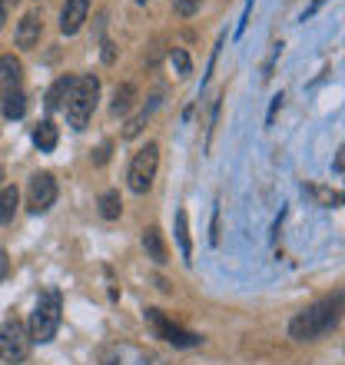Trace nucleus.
<instances>
[{
    "mask_svg": "<svg viewBox=\"0 0 345 365\" xmlns=\"http://www.w3.org/2000/svg\"><path fill=\"white\" fill-rule=\"evenodd\" d=\"M339 312H342V292H336V296H329V299H319V302L302 309L289 322V336L296 339V342H312V339L326 336V332H332L339 326Z\"/></svg>",
    "mask_w": 345,
    "mask_h": 365,
    "instance_id": "nucleus-1",
    "label": "nucleus"
},
{
    "mask_svg": "<svg viewBox=\"0 0 345 365\" xmlns=\"http://www.w3.org/2000/svg\"><path fill=\"white\" fill-rule=\"evenodd\" d=\"M96 96H100V80L93 73H83V77H73V87L67 96V120L73 130H86L90 116L96 110Z\"/></svg>",
    "mask_w": 345,
    "mask_h": 365,
    "instance_id": "nucleus-2",
    "label": "nucleus"
},
{
    "mask_svg": "<svg viewBox=\"0 0 345 365\" xmlns=\"http://www.w3.org/2000/svg\"><path fill=\"white\" fill-rule=\"evenodd\" d=\"M57 329H60V292L57 289H47V292L37 299L34 312H30L27 336H30V342L43 346V342H50V339L57 336Z\"/></svg>",
    "mask_w": 345,
    "mask_h": 365,
    "instance_id": "nucleus-3",
    "label": "nucleus"
},
{
    "mask_svg": "<svg viewBox=\"0 0 345 365\" xmlns=\"http://www.w3.org/2000/svg\"><path fill=\"white\" fill-rule=\"evenodd\" d=\"M156 166H160V146L156 143H146L143 150H136V156L130 160V170H126V182L136 196L150 192L156 180Z\"/></svg>",
    "mask_w": 345,
    "mask_h": 365,
    "instance_id": "nucleus-4",
    "label": "nucleus"
},
{
    "mask_svg": "<svg viewBox=\"0 0 345 365\" xmlns=\"http://www.w3.org/2000/svg\"><path fill=\"white\" fill-rule=\"evenodd\" d=\"M30 356V336H27V326L17 322V319H7L0 326V359L10 365L24 362Z\"/></svg>",
    "mask_w": 345,
    "mask_h": 365,
    "instance_id": "nucleus-5",
    "label": "nucleus"
},
{
    "mask_svg": "<svg viewBox=\"0 0 345 365\" xmlns=\"http://www.w3.org/2000/svg\"><path fill=\"white\" fill-rule=\"evenodd\" d=\"M146 319L153 322L156 336L166 339V342H170V346H176V349H192V346H200V342H202L196 332H186V329L172 326V322L163 316V312H160V309H146Z\"/></svg>",
    "mask_w": 345,
    "mask_h": 365,
    "instance_id": "nucleus-6",
    "label": "nucleus"
},
{
    "mask_svg": "<svg viewBox=\"0 0 345 365\" xmlns=\"http://www.w3.org/2000/svg\"><path fill=\"white\" fill-rule=\"evenodd\" d=\"M57 202V180L50 173H37L30 176L27 186V210L30 212H47Z\"/></svg>",
    "mask_w": 345,
    "mask_h": 365,
    "instance_id": "nucleus-7",
    "label": "nucleus"
},
{
    "mask_svg": "<svg viewBox=\"0 0 345 365\" xmlns=\"http://www.w3.org/2000/svg\"><path fill=\"white\" fill-rule=\"evenodd\" d=\"M86 14H90V0H67L60 10V34H67V37L80 34Z\"/></svg>",
    "mask_w": 345,
    "mask_h": 365,
    "instance_id": "nucleus-8",
    "label": "nucleus"
},
{
    "mask_svg": "<svg viewBox=\"0 0 345 365\" xmlns=\"http://www.w3.org/2000/svg\"><path fill=\"white\" fill-rule=\"evenodd\" d=\"M20 80H24V63H20L14 53L0 57V96H10L20 90Z\"/></svg>",
    "mask_w": 345,
    "mask_h": 365,
    "instance_id": "nucleus-9",
    "label": "nucleus"
},
{
    "mask_svg": "<svg viewBox=\"0 0 345 365\" xmlns=\"http://www.w3.org/2000/svg\"><path fill=\"white\" fill-rule=\"evenodd\" d=\"M40 34H43V20H40V14H24V20H20L17 27V47L20 50H34L40 43Z\"/></svg>",
    "mask_w": 345,
    "mask_h": 365,
    "instance_id": "nucleus-10",
    "label": "nucleus"
},
{
    "mask_svg": "<svg viewBox=\"0 0 345 365\" xmlns=\"http://www.w3.org/2000/svg\"><path fill=\"white\" fill-rule=\"evenodd\" d=\"M160 106V96H150V103L146 106H140L130 120H126V126H123V140H133V136H140V130L146 126V120L153 116V110Z\"/></svg>",
    "mask_w": 345,
    "mask_h": 365,
    "instance_id": "nucleus-11",
    "label": "nucleus"
},
{
    "mask_svg": "<svg viewBox=\"0 0 345 365\" xmlns=\"http://www.w3.org/2000/svg\"><path fill=\"white\" fill-rule=\"evenodd\" d=\"M143 250H146V256H150L156 266H163V262L170 259V252H166V242H163V232L156 230V226H150V230L143 232Z\"/></svg>",
    "mask_w": 345,
    "mask_h": 365,
    "instance_id": "nucleus-12",
    "label": "nucleus"
},
{
    "mask_svg": "<svg viewBox=\"0 0 345 365\" xmlns=\"http://www.w3.org/2000/svg\"><path fill=\"white\" fill-rule=\"evenodd\" d=\"M176 242H180V256L192 262V242H190V216L186 210H176Z\"/></svg>",
    "mask_w": 345,
    "mask_h": 365,
    "instance_id": "nucleus-13",
    "label": "nucleus"
},
{
    "mask_svg": "<svg viewBox=\"0 0 345 365\" xmlns=\"http://www.w3.org/2000/svg\"><path fill=\"white\" fill-rule=\"evenodd\" d=\"M34 146H37L40 153H53V150H57V126L50 123V120L37 123V130H34Z\"/></svg>",
    "mask_w": 345,
    "mask_h": 365,
    "instance_id": "nucleus-14",
    "label": "nucleus"
},
{
    "mask_svg": "<svg viewBox=\"0 0 345 365\" xmlns=\"http://www.w3.org/2000/svg\"><path fill=\"white\" fill-rule=\"evenodd\" d=\"M70 87H73V77H60L57 83H53V87L47 90V100H43V103H47V110H50V113H53V110H60V106L67 103Z\"/></svg>",
    "mask_w": 345,
    "mask_h": 365,
    "instance_id": "nucleus-15",
    "label": "nucleus"
},
{
    "mask_svg": "<svg viewBox=\"0 0 345 365\" xmlns=\"http://www.w3.org/2000/svg\"><path fill=\"white\" fill-rule=\"evenodd\" d=\"M17 202H20L17 186H4V190H0V222H10V220H14Z\"/></svg>",
    "mask_w": 345,
    "mask_h": 365,
    "instance_id": "nucleus-16",
    "label": "nucleus"
},
{
    "mask_svg": "<svg viewBox=\"0 0 345 365\" xmlns=\"http://www.w3.org/2000/svg\"><path fill=\"white\" fill-rule=\"evenodd\" d=\"M120 212H123L120 192H116V190H106L103 196H100V216H103V220H120Z\"/></svg>",
    "mask_w": 345,
    "mask_h": 365,
    "instance_id": "nucleus-17",
    "label": "nucleus"
},
{
    "mask_svg": "<svg viewBox=\"0 0 345 365\" xmlns=\"http://www.w3.org/2000/svg\"><path fill=\"white\" fill-rule=\"evenodd\" d=\"M133 100H136V87H133V83L116 87V93H113V113H130Z\"/></svg>",
    "mask_w": 345,
    "mask_h": 365,
    "instance_id": "nucleus-18",
    "label": "nucleus"
},
{
    "mask_svg": "<svg viewBox=\"0 0 345 365\" xmlns=\"http://www.w3.org/2000/svg\"><path fill=\"white\" fill-rule=\"evenodd\" d=\"M24 113H27V96L20 93V90L4 96V116H7V120H20Z\"/></svg>",
    "mask_w": 345,
    "mask_h": 365,
    "instance_id": "nucleus-19",
    "label": "nucleus"
},
{
    "mask_svg": "<svg viewBox=\"0 0 345 365\" xmlns=\"http://www.w3.org/2000/svg\"><path fill=\"white\" fill-rule=\"evenodd\" d=\"M170 60H172V67H176V77H190L192 63H190V53H186V50H172Z\"/></svg>",
    "mask_w": 345,
    "mask_h": 365,
    "instance_id": "nucleus-20",
    "label": "nucleus"
},
{
    "mask_svg": "<svg viewBox=\"0 0 345 365\" xmlns=\"http://www.w3.org/2000/svg\"><path fill=\"white\" fill-rule=\"evenodd\" d=\"M202 0H172V7H176V14H182V17H190V14H196L200 10Z\"/></svg>",
    "mask_w": 345,
    "mask_h": 365,
    "instance_id": "nucleus-21",
    "label": "nucleus"
},
{
    "mask_svg": "<svg viewBox=\"0 0 345 365\" xmlns=\"http://www.w3.org/2000/svg\"><path fill=\"white\" fill-rule=\"evenodd\" d=\"M7 269H10V259H7V252L0 250V279L7 276Z\"/></svg>",
    "mask_w": 345,
    "mask_h": 365,
    "instance_id": "nucleus-22",
    "label": "nucleus"
},
{
    "mask_svg": "<svg viewBox=\"0 0 345 365\" xmlns=\"http://www.w3.org/2000/svg\"><path fill=\"white\" fill-rule=\"evenodd\" d=\"M4 20H7V0H0V27H4Z\"/></svg>",
    "mask_w": 345,
    "mask_h": 365,
    "instance_id": "nucleus-23",
    "label": "nucleus"
},
{
    "mask_svg": "<svg viewBox=\"0 0 345 365\" xmlns=\"http://www.w3.org/2000/svg\"><path fill=\"white\" fill-rule=\"evenodd\" d=\"M0 180H4V170H0Z\"/></svg>",
    "mask_w": 345,
    "mask_h": 365,
    "instance_id": "nucleus-24",
    "label": "nucleus"
},
{
    "mask_svg": "<svg viewBox=\"0 0 345 365\" xmlns=\"http://www.w3.org/2000/svg\"><path fill=\"white\" fill-rule=\"evenodd\" d=\"M7 4H10V0H7ZM14 4H17V0H14Z\"/></svg>",
    "mask_w": 345,
    "mask_h": 365,
    "instance_id": "nucleus-25",
    "label": "nucleus"
}]
</instances>
